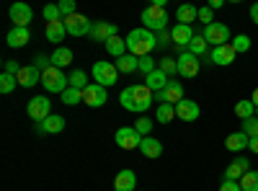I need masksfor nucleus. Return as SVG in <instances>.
Masks as SVG:
<instances>
[{
  "mask_svg": "<svg viewBox=\"0 0 258 191\" xmlns=\"http://www.w3.org/2000/svg\"><path fill=\"white\" fill-rule=\"evenodd\" d=\"M119 101H121V106H124L126 111L142 114V111H147L150 106L155 103V93L150 91L145 83H140V86H129V88H124L121 96H119Z\"/></svg>",
  "mask_w": 258,
  "mask_h": 191,
  "instance_id": "f257e3e1",
  "label": "nucleus"
},
{
  "mask_svg": "<svg viewBox=\"0 0 258 191\" xmlns=\"http://www.w3.org/2000/svg\"><path fill=\"white\" fill-rule=\"evenodd\" d=\"M155 47H158L155 34L147 31L145 26H142V29H135V31H129V36H126V52L135 54V57H147Z\"/></svg>",
  "mask_w": 258,
  "mask_h": 191,
  "instance_id": "f03ea898",
  "label": "nucleus"
},
{
  "mask_svg": "<svg viewBox=\"0 0 258 191\" xmlns=\"http://www.w3.org/2000/svg\"><path fill=\"white\" fill-rule=\"evenodd\" d=\"M41 86H44V91L47 93H57V96H62L64 91L70 88V75H64L59 68H47L44 73H41Z\"/></svg>",
  "mask_w": 258,
  "mask_h": 191,
  "instance_id": "7ed1b4c3",
  "label": "nucleus"
},
{
  "mask_svg": "<svg viewBox=\"0 0 258 191\" xmlns=\"http://www.w3.org/2000/svg\"><path fill=\"white\" fill-rule=\"evenodd\" d=\"M142 24H145L147 31H165L168 29V13H165V8L155 6V3L147 6L142 11Z\"/></svg>",
  "mask_w": 258,
  "mask_h": 191,
  "instance_id": "20e7f679",
  "label": "nucleus"
},
{
  "mask_svg": "<svg viewBox=\"0 0 258 191\" xmlns=\"http://www.w3.org/2000/svg\"><path fill=\"white\" fill-rule=\"evenodd\" d=\"M116 80H119V70H116L114 62H96L93 65V83L109 88V86H114Z\"/></svg>",
  "mask_w": 258,
  "mask_h": 191,
  "instance_id": "39448f33",
  "label": "nucleus"
},
{
  "mask_svg": "<svg viewBox=\"0 0 258 191\" xmlns=\"http://www.w3.org/2000/svg\"><path fill=\"white\" fill-rule=\"evenodd\" d=\"M204 39H207V44L214 49V47H222V44H230V29L225 24H220V21H214V24L204 26Z\"/></svg>",
  "mask_w": 258,
  "mask_h": 191,
  "instance_id": "423d86ee",
  "label": "nucleus"
},
{
  "mask_svg": "<svg viewBox=\"0 0 258 191\" xmlns=\"http://www.w3.org/2000/svg\"><path fill=\"white\" fill-rule=\"evenodd\" d=\"M26 114L39 124V121H44L47 116H52V101L47 96H34L29 103H26Z\"/></svg>",
  "mask_w": 258,
  "mask_h": 191,
  "instance_id": "0eeeda50",
  "label": "nucleus"
},
{
  "mask_svg": "<svg viewBox=\"0 0 258 191\" xmlns=\"http://www.w3.org/2000/svg\"><path fill=\"white\" fill-rule=\"evenodd\" d=\"M114 140H116V145L121 147V150H135V147H140V142H142V135L135 130V126H119Z\"/></svg>",
  "mask_w": 258,
  "mask_h": 191,
  "instance_id": "6e6552de",
  "label": "nucleus"
},
{
  "mask_svg": "<svg viewBox=\"0 0 258 191\" xmlns=\"http://www.w3.org/2000/svg\"><path fill=\"white\" fill-rule=\"evenodd\" d=\"M106 101H109V93L98 83H88V88H83V103H88L91 109H101Z\"/></svg>",
  "mask_w": 258,
  "mask_h": 191,
  "instance_id": "1a4fd4ad",
  "label": "nucleus"
},
{
  "mask_svg": "<svg viewBox=\"0 0 258 191\" xmlns=\"http://www.w3.org/2000/svg\"><path fill=\"white\" fill-rule=\"evenodd\" d=\"M181 101H183V86L176 83V80H170L160 93H155V103H173L176 106Z\"/></svg>",
  "mask_w": 258,
  "mask_h": 191,
  "instance_id": "9d476101",
  "label": "nucleus"
},
{
  "mask_svg": "<svg viewBox=\"0 0 258 191\" xmlns=\"http://www.w3.org/2000/svg\"><path fill=\"white\" fill-rule=\"evenodd\" d=\"M8 13H11L13 26H21V29H29L31 18H34V11H31V6H29V3H13Z\"/></svg>",
  "mask_w": 258,
  "mask_h": 191,
  "instance_id": "9b49d317",
  "label": "nucleus"
},
{
  "mask_svg": "<svg viewBox=\"0 0 258 191\" xmlns=\"http://www.w3.org/2000/svg\"><path fill=\"white\" fill-rule=\"evenodd\" d=\"M199 68H202L199 57H194L191 52H181V57H178V75L181 78H197Z\"/></svg>",
  "mask_w": 258,
  "mask_h": 191,
  "instance_id": "f8f14e48",
  "label": "nucleus"
},
{
  "mask_svg": "<svg viewBox=\"0 0 258 191\" xmlns=\"http://www.w3.org/2000/svg\"><path fill=\"white\" fill-rule=\"evenodd\" d=\"M91 21L85 18L83 13H75V16H70V18H64V29H68V34L70 36H83V34H91Z\"/></svg>",
  "mask_w": 258,
  "mask_h": 191,
  "instance_id": "ddd939ff",
  "label": "nucleus"
},
{
  "mask_svg": "<svg viewBox=\"0 0 258 191\" xmlns=\"http://www.w3.org/2000/svg\"><path fill=\"white\" fill-rule=\"evenodd\" d=\"M119 34V29H116V24H111V21H96V24L91 26V39L93 41H103V44H106V41H109L111 36H116Z\"/></svg>",
  "mask_w": 258,
  "mask_h": 191,
  "instance_id": "4468645a",
  "label": "nucleus"
},
{
  "mask_svg": "<svg viewBox=\"0 0 258 191\" xmlns=\"http://www.w3.org/2000/svg\"><path fill=\"white\" fill-rule=\"evenodd\" d=\"M34 130H36V135H59L62 130H64V116H59V114H52V116H47L44 121H39V124H34Z\"/></svg>",
  "mask_w": 258,
  "mask_h": 191,
  "instance_id": "2eb2a0df",
  "label": "nucleus"
},
{
  "mask_svg": "<svg viewBox=\"0 0 258 191\" xmlns=\"http://www.w3.org/2000/svg\"><path fill=\"white\" fill-rule=\"evenodd\" d=\"M176 116H178L181 121H197V119L202 116V109H199L197 101L183 98L181 103H176Z\"/></svg>",
  "mask_w": 258,
  "mask_h": 191,
  "instance_id": "dca6fc26",
  "label": "nucleus"
},
{
  "mask_svg": "<svg viewBox=\"0 0 258 191\" xmlns=\"http://www.w3.org/2000/svg\"><path fill=\"white\" fill-rule=\"evenodd\" d=\"M235 57H238V52L232 49V44H222V47H214V49L209 52V59L214 62V65H222V68L232 65V62H235Z\"/></svg>",
  "mask_w": 258,
  "mask_h": 191,
  "instance_id": "f3484780",
  "label": "nucleus"
},
{
  "mask_svg": "<svg viewBox=\"0 0 258 191\" xmlns=\"http://www.w3.org/2000/svg\"><path fill=\"white\" fill-rule=\"evenodd\" d=\"M194 36H197V34H194V29L191 26H183V24H176L173 29H170V39H173V44L178 49H186L191 44Z\"/></svg>",
  "mask_w": 258,
  "mask_h": 191,
  "instance_id": "a211bd4d",
  "label": "nucleus"
},
{
  "mask_svg": "<svg viewBox=\"0 0 258 191\" xmlns=\"http://www.w3.org/2000/svg\"><path fill=\"white\" fill-rule=\"evenodd\" d=\"M248 171H250V163H248L245 158H235V160L225 168V181H240Z\"/></svg>",
  "mask_w": 258,
  "mask_h": 191,
  "instance_id": "6ab92c4d",
  "label": "nucleus"
},
{
  "mask_svg": "<svg viewBox=\"0 0 258 191\" xmlns=\"http://www.w3.org/2000/svg\"><path fill=\"white\" fill-rule=\"evenodd\" d=\"M36 83H41V70H39L36 65L21 68V73H18V86H21V88H34Z\"/></svg>",
  "mask_w": 258,
  "mask_h": 191,
  "instance_id": "aec40b11",
  "label": "nucleus"
},
{
  "mask_svg": "<svg viewBox=\"0 0 258 191\" xmlns=\"http://www.w3.org/2000/svg\"><path fill=\"white\" fill-rule=\"evenodd\" d=\"M29 39H31V31H29V29L13 26V29L8 31V36H6V44L13 47V49H18V47H26V44H29Z\"/></svg>",
  "mask_w": 258,
  "mask_h": 191,
  "instance_id": "412c9836",
  "label": "nucleus"
},
{
  "mask_svg": "<svg viewBox=\"0 0 258 191\" xmlns=\"http://www.w3.org/2000/svg\"><path fill=\"white\" fill-rule=\"evenodd\" d=\"M135 186H137V176H135V171L124 168V171L116 173V178H114V188H116V191H135Z\"/></svg>",
  "mask_w": 258,
  "mask_h": 191,
  "instance_id": "4be33fe9",
  "label": "nucleus"
},
{
  "mask_svg": "<svg viewBox=\"0 0 258 191\" xmlns=\"http://www.w3.org/2000/svg\"><path fill=\"white\" fill-rule=\"evenodd\" d=\"M225 145H227V150H230V153H243L245 147L250 145V137L240 130V132H232V135L225 140Z\"/></svg>",
  "mask_w": 258,
  "mask_h": 191,
  "instance_id": "5701e85b",
  "label": "nucleus"
},
{
  "mask_svg": "<svg viewBox=\"0 0 258 191\" xmlns=\"http://www.w3.org/2000/svg\"><path fill=\"white\" fill-rule=\"evenodd\" d=\"M140 153H142L145 158H160V155H163V145H160V140H155V137H142Z\"/></svg>",
  "mask_w": 258,
  "mask_h": 191,
  "instance_id": "b1692460",
  "label": "nucleus"
},
{
  "mask_svg": "<svg viewBox=\"0 0 258 191\" xmlns=\"http://www.w3.org/2000/svg\"><path fill=\"white\" fill-rule=\"evenodd\" d=\"M168 83H170V78H168L163 70H155V73H150V75L145 78V86L153 91V93H160V91L168 86Z\"/></svg>",
  "mask_w": 258,
  "mask_h": 191,
  "instance_id": "393cba45",
  "label": "nucleus"
},
{
  "mask_svg": "<svg viewBox=\"0 0 258 191\" xmlns=\"http://www.w3.org/2000/svg\"><path fill=\"white\" fill-rule=\"evenodd\" d=\"M176 18H178V24H183V26H191L194 21L199 18V8H197V6H191V3H183V6H178V11H176Z\"/></svg>",
  "mask_w": 258,
  "mask_h": 191,
  "instance_id": "a878e982",
  "label": "nucleus"
},
{
  "mask_svg": "<svg viewBox=\"0 0 258 191\" xmlns=\"http://www.w3.org/2000/svg\"><path fill=\"white\" fill-rule=\"evenodd\" d=\"M44 34H47V41H52V44L59 47V41L64 39V34H68V29H64V21H54V24H47Z\"/></svg>",
  "mask_w": 258,
  "mask_h": 191,
  "instance_id": "bb28decb",
  "label": "nucleus"
},
{
  "mask_svg": "<svg viewBox=\"0 0 258 191\" xmlns=\"http://www.w3.org/2000/svg\"><path fill=\"white\" fill-rule=\"evenodd\" d=\"M106 52H109L111 57H116V59H121L124 54H129V52H126V39H121L119 34L111 36L109 41H106Z\"/></svg>",
  "mask_w": 258,
  "mask_h": 191,
  "instance_id": "cd10ccee",
  "label": "nucleus"
},
{
  "mask_svg": "<svg viewBox=\"0 0 258 191\" xmlns=\"http://www.w3.org/2000/svg\"><path fill=\"white\" fill-rule=\"evenodd\" d=\"M70 62H73V49L70 47H57L54 49V54H52V65L54 68H68L70 65Z\"/></svg>",
  "mask_w": 258,
  "mask_h": 191,
  "instance_id": "c85d7f7f",
  "label": "nucleus"
},
{
  "mask_svg": "<svg viewBox=\"0 0 258 191\" xmlns=\"http://www.w3.org/2000/svg\"><path fill=\"white\" fill-rule=\"evenodd\" d=\"M186 52H191L194 57H199V59H202V57L209 52V44H207L204 34H197V36H194V39H191V44L186 47Z\"/></svg>",
  "mask_w": 258,
  "mask_h": 191,
  "instance_id": "c756f323",
  "label": "nucleus"
},
{
  "mask_svg": "<svg viewBox=\"0 0 258 191\" xmlns=\"http://www.w3.org/2000/svg\"><path fill=\"white\" fill-rule=\"evenodd\" d=\"M116 70L119 73H137L140 70V57H135V54H124L121 59H116Z\"/></svg>",
  "mask_w": 258,
  "mask_h": 191,
  "instance_id": "7c9ffc66",
  "label": "nucleus"
},
{
  "mask_svg": "<svg viewBox=\"0 0 258 191\" xmlns=\"http://www.w3.org/2000/svg\"><path fill=\"white\" fill-rule=\"evenodd\" d=\"M235 116H240L243 121L250 119V116H255V106H253V101H250V98H243V101L235 103Z\"/></svg>",
  "mask_w": 258,
  "mask_h": 191,
  "instance_id": "2f4dec72",
  "label": "nucleus"
},
{
  "mask_svg": "<svg viewBox=\"0 0 258 191\" xmlns=\"http://www.w3.org/2000/svg\"><path fill=\"white\" fill-rule=\"evenodd\" d=\"M155 116H158V121H160V124L173 121V119H176V106H173V103H158Z\"/></svg>",
  "mask_w": 258,
  "mask_h": 191,
  "instance_id": "473e14b6",
  "label": "nucleus"
},
{
  "mask_svg": "<svg viewBox=\"0 0 258 191\" xmlns=\"http://www.w3.org/2000/svg\"><path fill=\"white\" fill-rule=\"evenodd\" d=\"M70 86L78 88V91L88 88V73H85V70H73L70 73Z\"/></svg>",
  "mask_w": 258,
  "mask_h": 191,
  "instance_id": "72a5a7b5",
  "label": "nucleus"
},
{
  "mask_svg": "<svg viewBox=\"0 0 258 191\" xmlns=\"http://www.w3.org/2000/svg\"><path fill=\"white\" fill-rule=\"evenodd\" d=\"M59 98H62V103H64V106H75V103H80V101H83V91H78V88H73V86H70V88L64 91Z\"/></svg>",
  "mask_w": 258,
  "mask_h": 191,
  "instance_id": "f704fd0d",
  "label": "nucleus"
},
{
  "mask_svg": "<svg viewBox=\"0 0 258 191\" xmlns=\"http://www.w3.org/2000/svg\"><path fill=\"white\" fill-rule=\"evenodd\" d=\"M240 188L243 191H258V171H248L240 178Z\"/></svg>",
  "mask_w": 258,
  "mask_h": 191,
  "instance_id": "c9c22d12",
  "label": "nucleus"
},
{
  "mask_svg": "<svg viewBox=\"0 0 258 191\" xmlns=\"http://www.w3.org/2000/svg\"><path fill=\"white\" fill-rule=\"evenodd\" d=\"M230 44H232V49L238 52V54H240V52H248V49H250V36H248V34H238V36L230 41Z\"/></svg>",
  "mask_w": 258,
  "mask_h": 191,
  "instance_id": "e433bc0d",
  "label": "nucleus"
},
{
  "mask_svg": "<svg viewBox=\"0 0 258 191\" xmlns=\"http://www.w3.org/2000/svg\"><path fill=\"white\" fill-rule=\"evenodd\" d=\"M158 70H163L168 78H170V75H176V73H178V59H173V57H163V59H160V65H158Z\"/></svg>",
  "mask_w": 258,
  "mask_h": 191,
  "instance_id": "4c0bfd02",
  "label": "nucleus"
},
{
  "mask_svg": "<svg viewBox=\"0 0 258 191\" xmlns=\"http://www.w3.org/2000/svg\"><path fill=\"white\" fill-rule=\"evenodd\" d=\"M16 83H18V78L16 75H8V73H3L0 75V93H13V88H16Z\"/></svg>",
  "mask_w": 258,
  "mask_h": 191,
  "instance_id": "58836bf2",
  "label": "nucleus"
},
{
  "mask_svg": "<svg viewBox=\"0 0 258 191\" xmlns=\"http://www.w3.org/2000/svg\"><path fill=\"white\" fill-rule=\"evenodd\" d=\"M41 16H44L47 24H54V21H62V13L57 6H44V11H41Z\"/></svg>",
  "mask_w": 258,
  "mask_h": 191,
  "instance_id": "ea45409f",
  "label": "nucleus"
},
{
  "mask_svg": "<svg viewBox=\"0 0 258 191\" xmlns=\"http://www.w3.org/2000/svg\"><path fill=\"white\" fill-rule=\"evenodd\" d=\"M57 8H59V13H62V21L78 13V11H75V3H73V0H59V3H57Z\"/></svg>",
  "mask_w": 258,
  "mask_h": 191,
  "instance_id": "a19ab883",
  "label": "nucleus"
},
{
  "mask_svg": "<svg viewBox=\"0 0 258 191\" xmlns=\"http://www.w3.org/2000/svg\"><path fill=\"white\" fill-rule=\"evenodd\" d=\"M155 70H158V65H155L153 57H150V54H147V57H140V73H145V78H147L150 73H155Z\"/></svg>",
  "mask_w": 258,
  "mask_h": 191,
  "instance_id": "79ce46f5",
  "label": "nucleus"
},
{
  "mask_svg": "<svg viewBox=\"0 0 258 191\" xmlns=\"http://www.w3.org/2000/svg\"><path fill=\"white\" fill-rule=\"evenodd\" d=\"M243 132L253 140V137H258V116H250V119H245L243 121Z\"/></svg>",
  "mask_w": 258,
  "mask_h": 191,
  "instance_id": "37998d69",
  "label": "nucleus"
},
{
  "mask_svg": "<svg viewBox=\"0 0 258 191\" xmlns=\"http://www.w3.org/2000/svg\"><path fill=\"white\" fill-rule=\"evenodd\" d=\"M135 130H137L142 137H150V130H153V121H150L147 116H140V119L135 121Z\"/></svg>",
  "mask_w": 258,
  "mask_h": 191,
  "instance_id": "c03bdc74",
  "label": "nucleus"
},
{
  "mask_svg": "<svg viewBox=\"0 0 258 191\" xmlns=\"http://www.w3.org/2000/svg\"><path fill=\"white\" fill-rule=\"evenodd\" d=\"M3 73H8V75H16V78H18L21 65H18L16 59H3Z\"/></svg>",
  "mask_w": 258,
  "mask_h": 191,
  "instance_id": "a18cd8bd",
  "label": "nucleus"
},
{
  "mask_svg": "<svg viewBox=\"0 0 258 191\" xmlns=\"http://www.w3.org/2000/svg\"><path fill=\"white\" fill-rule=\"evenodd\" d=\"M197 21H202L204 26L214 24V18H212V8H209V6H202V8H199V18H197Z\"/></svg>",
  "mask_w": 258,
  "mask_h": 191,
  "instance_id": "49530a36",
  "label": "nucleus"
},
{
  "mask_svg": "<svg viewBox=\"0 0 258 191\" xmlns=\"http://www.w3.org/2000/svg\"><path fill=\"white\" fill-rule=\"evenodd\" d=\"M34 65H36L41 73H44L47 68H52V57H47V54H36V57H34Z\"/></svg>",
  "mask_w": 258,
  "mask_h": 191,
  "instance_id": "de8ad7c7",
  "label": "nucleus"
},
{
  "mask_svg": "<svg viewBox=\"0 0 258 191\" xmlns=\"http://www.w3.org/2000/svg\"><path fill=\"white\" fill-rule=\"evenodd\" d=\"M155 41H158V47H168V44H173V39H170V29L158 31V34H155Z\"/></svg>",
  "mask_w": 258,
  "mask_h": 191,
  "instance_id": "09e8293b",
  "label": "nucleus"
},
{
  "mask_svg": "<svg viewBox=\"0 0 258 191\" xmlns=\"http://www.w3.org/2000/svg\"><path fill=\"white\" fill-rule=\"evenodd\" d=\"M220 191H243V188H240V181H225V178H222Z\"/></svg>",
  "mask_w": 258,
  "mask_h": 191,
  "instance_id": "8fccbe9b",
  "label": "nucleus"
},
{
  "mask_svg": "<svg viewBox=\"0 0 258 191\" xmlns=\"http://www.w3.org/2000/svg\"><path fill=\"white\" fill-rule=\"evenodd\" d=\"M250 18H253V24H258V3L250 6Z\"/></svg>",
  "mask_w": 258,
  "mask_h": 191,
  "instance_id": "3c124183",
  "label": "nucleus"
},
{
  "mask_svg": "<svg viewBox=\"0 0 258 191\" xmlns=\"http://www.w3.org/2000/svg\"><path fill=\"white\" fill-rule=\"evenodd\" d=\"M248 150H250V153H258V137H253V140H250V145H248Z\"/></svg>",
  "mask_w": 258,
  "mask_h": 191,
  "instance_id": "603ef678",
  "label": "nucleus"
},
{
  "mask_svg": "<svg viewBox=\"0 0 258 191\" xmlns=\"http://www.w3.org/2000/svg\"><path fill=\"white\" fill-rule=\"evenodd\" d=\"M222 3H225V0H212L209 8H212V11H217V8H222Z\"/></svg>",
  "mask_w": 258,
  "mask_h": 191,
  "instance_id": "864d4df0",
  "label": "nucleus"
},
{
  "mask_svg": "<svg viewBox=\"0 0 258 191\" xmlns=\"http://www.w3.org/2000/svg\"><path fill=\"white\" fill-rule=\"evenodd\" d=\"M250 101H253V106H255V111H258V88L253 91V96H250Z\"/></svg>",
  "mask_w": 258,
  "mask_h": 191,
  "instance_id": "5fc2aeb1",
  "label": "nucleus"
}]
</instances>
